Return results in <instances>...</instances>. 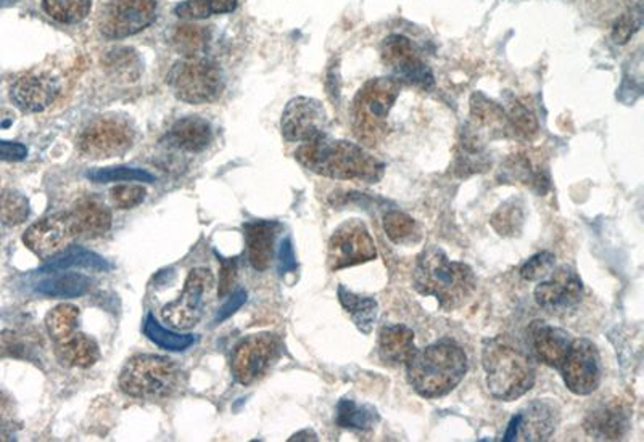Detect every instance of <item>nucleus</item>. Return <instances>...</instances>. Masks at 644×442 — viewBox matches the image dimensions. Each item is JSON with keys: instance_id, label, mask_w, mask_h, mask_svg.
<instances>
[{"instance_id": "1", "label": "nucleus", "mask_w": 644, "mask_h": 442, "mask_svg": "<svg viewBox=\"0 0 644 442\" xmlns=\"http://www.w3.org/2000/svg\"><path fill=\"white\" fill-rule=\"evenodd\" d=\"M295 158L306 170L336 181L377 184L386 174V164L370 155L363 145L333 140L327 134L303 142L295 151Z\"/></svg>"}, {"instance_id": "2", "label": "nucleus", "mask_w": 644, "mask_h": 442, "mask_svg": "<svg viewBox=\"0 0 644 442\" xmlns=\"http://www.w3.org/2000/svg\"><path fill=\"white\" fill-rule=\"evenodd\" d=\"M414 288L424 296L437 299L440 309L463 307L477 288V277L467 265L451 261L440 246H427L417 256L413 272Z\"/></svg>"}, {"instance_id": "3", "label": "nucleus", "mask_w": 644, "mask_h": 442, "mask_svg": "<svg viewBox=\"0 0 644 442\" xmlns=\"http://www.w3.org/2000/svg\"><path fill=\"white\" fill-rule=\"evenodd\" d=\"M404 366L408 383L421 397L440 400L460 386L467 375L469 360L460 344L440 340L414 351Z\"/></svg>"}, {"instance_id": "4", "label": "nucleus", "mask_w": 644, "mask_h": 442, "mask_svg": "<svg viewBox=\"0 0 644 442\" xmlns=\"http://www.w3.org/2000/svg\"><path fill=\"white\" fill-rule=\"evenodd\" d=\"M482 366L488 393L505 403L525 396L537 380L531 356L501 336L484 341Z\"/></svg>"}, {"instance_id": "5", "label": "nucleus", "mask_w": 644, "mask_h": 442, "mask_svg": "<svg viewBox=\"0 0 644 442\" xmlns=\"http://www.w3.org/2000/svg\"><path fill=\"white\" fill-rule=\"evenodd\" d=\"M403 84L394 77L367 81L353 100L352 126L364 147L376 148L389 137L390 111L400 97Z\"/></svg>"}, {"instance_id": "6", "label": "nucleus", "mask_w": 644, "mask_h": 442, "mask_svg": "<svg viewBox=\"0 0 644 442\" xmlns=\"http://www.w3.org/2000/svg\"><path fill=\"white\" fill-rule=\"evenodd\" d=\"M180 370L167 357L141 354L127 360L120 375V388L136 400H163L177 390Z\"/></svg>"}, {"instance_id": "7", "label": "nucleus", "mask_w": 644, "mask_h": 442, "mask_svg": "<svg viewBox=\"0 0 644 442\" xmlns=\"http://www.w3.org/2000/svg\"><path fill=\"white\" fill-rule=\"evenodd\" d=\"M168 86L182 102L205 105L221 96L224 81L219 66L205 57H184L171 66Z\"/></svg>"}, {"instance_id": "8", "label": "nucleus", "mask_w": 644, "mask_h": 442, "mask_svg": "<svg viewBox=\"0 0 644 442\" xmlns=\"http://www.w3.org/2000/svg\"><path fill=\"white\" fill-rule=\"evenodd\" d=\"M136 131L121 116H100L94 120L77 138V150L87 160H108L121 157L133 147Z\"/></svg>"}, {"instance_id": "9", "label": "nucleus", "mask_w": 644, "mask_h": 442, "mask_svg": "<svg viewBox=\"0 0 644 442\" xmlns=\"http://www.w3.org/2000/svg\"><path fill=\"white\" fill-rule=\"evenodd\" d=\"M215 290V275L210 269H192L185 279L180 298L163 307L161 316L168 326L178 330H191L201 322L210 305Z\"/></svg>"}, {"instance_id": "10", "label": "nucleus", "mask_w": 644, "mask_h": 442, "mask_svg": "<svg viewBox=\"0 0 644 442\" xmlns=\"http://www.w3.org/2000/svg\"><path fill=\"white\" fill-rule=\"evenodd\" d=\"M377 258V248L369 229L360 219H350L336 229L327 248V266L337 272L364 265Z\"/></svg>"}, {"instance_id": "11", "label": "nucleus", "mask_w": 644, "mask_h": 442, "mask_svg": "<svg viewBox=\"0 0 644 442\" xmlns=\"http://www.w3.org/2000/svg\"><path fill=\"white\" fill-rule=\"evenodd\" d=\"M281 356V340L272 333H256L238 344L231 370L238 383L248 386L263 377Z\"/></svg>"}, {"instance_id": "12", "label": "nucleus", "mask_w": 644, "mask_h": 442, "mask_svg": "<svg viewBox=\"0 0 644 442\" xmlns=\"http://www.w3.org/2000/svg\"><path fill=\"white\" fill-rule=\"evenodd\" d=\"M562 380L566 388L576 396H588L602 384V356L593 341L586 339L572 340L571 347L562 360Z\"/></svg>"}, {"instance_id": "13", "label": "nucleus", "mask_w": 644, "mask_h": 442, "mask_svg": "<svg viewBox=\"0 0 644 442\" xmlns=\"http://www.w3.org/2000/svg\"><path fill=\"white\" fill-rule=\"evenodd\" d=\"M155 19V0H111L100 16V33L108 39H124L147 29Z\"/></svg>"}, {"instance_id": "14", "label": "nucleus", "mask_w": 644, "mask_h": 442, "mask_svg": "<svg viewBox=\"0 0 644 442\" xmlns=\"http://www.w3.org/2000/svg\"><path fill=\"white\" fill-rule=\"evenodd\" d=\"M559 420H561V414L552 401H532L509 420L501 440L506 442L548 441L558 430Z\"/></svg>"}, {"instance_id": "15", "label": "nucleus", "mask_w": 644, "mask_h": 442, "mask_svg": "<svg viewBox=\"0 0 644 442\" xmlns=\"http://www.w3.org/2000/svg\"><path fill=\"white\" fill-rule=\"evenodd\" d=\"M384 65L393 71L394 79L408 86L427 90L434 86V74L429 66L420 59L413 42L404 36H390L380 49Z\"/></svg>"}, {"instance_id": "16", "label": "nucleus", "mask_w": 644, "mask_h": 442, "mask_svg": "<svg viewBox=\"0 0 644 442\" xmlns=\"http://www.w3.org/2000/svg\"><path fill=\"white\" fill-rule=\"evenodd\" d=\"M548 280H539L535 302L549 314H568L582 303L583 282L571 266L552 269Z\"/></svg>"}, {"instance_id": "17", "label": "nucleus", "mask_w": 644, "mask_h": 442, "mask_svg": "<svg viewBox=\"0 0 644 442\" xmlns=\"http://www.w3.org/2000/svg\"><path fill=\"white\" fill-rule=\"evenodd\" d=\"M327 113L324 105L309 97H296L285 105L281 131L287 142L313 140L327 134Z\"/></svg>"}, {"instance_id": "18", "label": "nucleus", "mask_w": 644, "mask_h": 442, "mask_svg": "<svg viewBox=\"0 0 644 442\" xmlns=\"http://www.w3.org/2000/svg\"><path fill=\"white\" fill-rule=\"evenodd\" d=\"M60 94V83L57 77L47 73L22 74L10 87V99L26 113H40L47 110Z\"/></svg>"}, {"instance_id": "19", "label": "nucleus", "mask_w": 644, "mask_h": 442, "mask_svg": "<svg viewBox=\"0 0 644 442\" xmlns=\"http://www.w3.org/2000/svg\"><path fill=\"white\" fill-rule=\"evenodd\" d=\"M527 343L539 363L551 369H559L571 347L572 339L571 333L566 330L537 319L527 327Z\"/></svg>"}, {"instance_id": "20", "label": "nucleus", "mask_w": 644, "mask_h": 442, "mask_svg": "<svg viewBox=\"0 0 644 442\" xmlns=\"http://www.w3.org/2000/svg\"><path fill=\"white\" fill-rule=\"evenodd\" d=\"M70 237L73 235L66 216H49L39 219L23 234V243L40 259H50L62 251Z\"/></svg>"}, {"instance_id": "21", "label": "nucleus", "mask_w": 644, "mask_h": 442, "mask_svg": "<svg viewBox=\"0 0 644 442\" xmlns=\"http://www.w3.org/2000/svg\"><path fill=\"white\" fill-rule=\"evenodd\" d=\"M66 219L73 237L86 240L104 237L113 225L110 208L96 198L77 201Z\"/></svg>"}, {"instance_id": "22", "label": "nucleus", "mask_w": 644, "mask_h": 442, "mask_svg": "<svg viewBox=\"0 0 644 442\" xmlns=\"http://www.w3.org/2000/svg\"><path fill=\"white\" fill-rule=\"evenodd\" d=\"M165 140L177 150L201 154L214 142V127L201 116L181 118L173 124Z\"/></svg>"}, {"instance_id": "23", "label": "nucleus", "mask_w": 644, "mask_h": 442, "mask_svg": "<svg viewBox=\"0 0 644 442\" xmlns=\"http://www.w3.org/2000/svg\"><path fill=\"white\" fill-rule=\"evenodd\" d=\"M629 428V415L619 406L595 408L583 420V430L596 441L622 440Z\"/></svg>"}, {"instance_id": "24", "label": "nucleus", "mask_w": 644, "mask_h": 442, "mask_svg": "<svg viewBox=\"0 0 644 442\" xmlns=\"http://www.w3.org/2000/svg\"><path fill=\"white\" fill-rule=\"evenodd\" d=\"M501 182L527 185L537 195H546L549 191V175L546 168L528 157V154H518L508 158L501 167Z\"/></svg>"}, {"instance_id": "25", "label": "nucleus", "mask_w": 644, "mask_h": 442, "mask_svg": "<svg viewBox=\"0 0 644 442\" xmlns=\"http://www.w3.org/2000/svg\"><path fill=\"white\" fill-rule=\"evenodd\" d=\"M279 225L276 222H251L245 225L247 235L248 261L252 268L258 272H265L275 255L276 234Z\"/></svg>"}, {"instance_id": "26", "label": "nucleus", "mask_w": 644, "mask_h": 442, "mask_svg": "<svg viewBox=\"0 0 644 442\" xmlns=\"http://www.w3.org/2000/svg\"><path fill=\"white\" fill-rule=\"evenodd\" d=\"M416 349L410 327L386 326L380 330L379 356L389 366H404Z\"/></svg>"}, {"instance_id": "27", "label": "nucleus", "mask_w": 644, "mask_h": 442, "mask_svg": "<svg viewBox=\"0 0 644 442\" xmlns=\"http://www.w3.org/2000/svg\"><path fill=\"white\" fill-rule=\"evenodd\" d=\"M490 167L491 160L485 151L484 142L477 134L465 127L454 157V174L458 177H469V175L488 171Z\"/></svg>"}, {"instance_id": "28", "label": "nucleus", "mask_w": 644, "mask_h": 442, "mask_svg": "<svg viewBox=\"0 0 644 442\" xmlns=\"http://www.w3.org/2000/svg\"><path fill=\"white\" fill-rule=\"evenodd\" d=\"M56 354L63 366L76 367V369H89L100 359L99 344L81 332L74 333L62 343H57Z\"/></svg>"}, {"instance_id": "29", "label": "nucleus", "mask_w": 644, "mask_h": 442, "mask_svg": "<svg viewBox=\"0 0 644 442\" xmlns=\"http://www.w3.org/2000/svg\"><path fill=\"white\" fill-rule=\"evenodd\" d=\"M340 305L345 309L347 314L352 317L353 323L363 335H370L376 326L377 317H379V303L374 298L367 296L355 295L345 286L340 285L337 290Z\"/></svg>"}, {"instance_id": "30", "label": "nucleus", "mask_w": 644, "mask_h": 442, "mask_svg": "<svg viewBox=\"0 0 644 442\" xmlns=\"http://www.w3.org/2000/svg\"><path fill=\"white\" fill-rule=\"evenodd\" d=\"M336 421L340 428L352 431H369L380 421L379 412L370 404H360L343 397L337 404Z\"/></svg>"}, {"instance_id": "31", "label": "nucleus", "mask_w": 644, "mask_h": 442, "mask_svg": "<svg viewBox=\"0 0 644 442\" xmlns=\"http://www.w3.org/2000/svg\"><path fill=\"white\" fill-rule=\"evenodd\" d=\"M72 268L107 272L110 271V262L104 259L102 256L96 255V253L74 246V248L63 249L59 255L50 258L49 262L40 269V272H60Z\"/></svg>"}, {"instance_id": "32", "label": "nucleus", "mask_w": 644, "mask_h": 442, "mask_svg": "<svg viewBox=\"0 0 644 442\" xmlns=\"http://www.w3.org/2000/svg\"><path fill=\"white\" fill-rule=\"evenodd\" d=\"M93 286V280L83 273H63L37 283L36 292L50 298L72 299L86 295Z\"/></svg>"}, {"instance_id": "33", "label": "nucleus", "mask_w": 644, "mask_h": 442, "mask_svg": "<svg viewBox=\"0 0 644 442\" xmlns=\"http://www.w3.org/2000/svg\"><path fill=\"white\" fill-rule=\"evenodd\" d=\"M47 332L53 343H62L80 332V309L73 305L53 307L46 317Z\"/></svg>"}, {"instance_id": "34", "label": "nucleus", "mask_w": 644, "mask_h": 442, "mask_svg": "<svg viewBox=\"0 0 644 442\" xmlns=\"http://www.w3.org/2000/svg\"><path fill=\"white\" fill-rule=\"evenodd\" d=\"M210 39V29L205 26L191 25V23L178 26L171 36L174 49L184 57L202 56V52L207 50Z\"/></svg>"}, {"instance_id": "35", "label": "nucleus", "mask_w": 644, "mask_h": 442, "mask_svg": "<svg viewBox=\"0 0 644 442\" xmlns=\"http://www.w3.org/2000/svg\"><path fill=\"white\" fill-rule=\"evenodd\" d=\"M42 9L56 22L74 25L89 15L93 0H42Z\"/></svg>"}, {"instance_id": "36", "label": "nucleus", "mask_w": 644, "mask_h": 442, "mask_svg": "<svg viewBox=\"0 0 644 442\" xmlns=\"http://www.w3.org/2000/svg\"><path fill=\"white\" fill-rule=\"evenodd\" d=\"M384 231L390 242L397 245H406V243H414L421 238L420 225L406 212L387 211L384 216Z\"/></svg>"}, {"instance_id": "37", "label": "nucleus", "mask_w": 644, "mask_h": 442, "mask_svg": "<svg viewBox=\"0 0 644 442\" xmlns=\"http://www.w3.org/2000/svg\"><path fill=\"white\" fill-rule=\"evenodd\" d=\"M144 332L151 343L157 344L161 349L174 351V353H181V351L189 349V347L195 343L194 336L180 335V333L173 332V330L161 326V323L155 319L154 314H150V316L147 317Z\"/></svg>"}, {"instance_id": "38", "label": "nucleus", "mask_w": 644, "mask_h": 442, "mask_svg": "<svg viewBox=\"0 0 644 442\" xmlns=\"http://www.w3.org/2000/svg\"><path fill=\"white\" fill-rule=\"evenodd\" d=\"M524 221V208L515 200L502 204L490 218L491 228L502 237H515L521 234Z\"/></svg>"}, {"instance_id": "39", "label": "nucleus", "mask_w": 644, "mask_h": 442, "mask_svg": "<svg viewBox=\"0 0 644 442\" xmlns=\"http://www.w3.org/2000/svg\"><path fill=\"white\" fill-rule=\"evenodd\" d=\"M28 198L16 191H5L0 194V222L7 228L23 224L29 218Z\"/></svg>"}, {"instance_id": "40", "label": "nucleus", "mask_w": 644, "mask_h": 442, "mask_svg": "<svg viewBox=\"0 0 644 442\" xmlns=\"http://www.w3.org/2000/svg\"><path fill=\"white\" fill-rule=\"evenodd\" d=\"M509 127H511L512 134H518L525 138H532L538 134V120L535 116L534 110L527 105L519 102L511 103L508 113Z\"/></svg>"}, {"instance_id": "41", "label": "nucleus", "mask_w": 644, "mask_h": 442, "mask_svg": "<svg viewBox=\"0 0 644 442\" xmlns=\"http://www.w3.org/2000/svg\"><path fill=\"white\" fill-rule=\"evenodd\" d=\"M89 181L99 182V184H110V182H155V175L143 170L134 168H104V170H93L87 172Z\"/></svg>"}, {"instance_id": "42", "label": "nucleus", "mask_w": 644, "mask_h": 442, "mask_svg": "<svg viewBox=\"0 0 644 442\" xmlns=\"http://www.w3.org/2000/svg\"><path fill=\"white\" fill-rule=\"evenodd\" d=\"M145 197H147V191L143 185L133 184V182H124L110 191L111 201L120 209L136 208L143 205Z\"/></svg>"}, {"instance_id": "43", "label": "nucleus", "mask_w": 644, "mask_h": 442, "mask_svg": "<svg viewBox=\"0 0 644 442\" xmlns=\"http://www.w3.org/2000/svg\"><path fill=\"white\" fill-rule=\"evenodd\" d=\"M555 265V255L549 251H542L527 259L519 272H521L522 279L527 280V282H538V280L546 279L551 273Z\"/></svg>"}, {"instance_id": "44", "label": "nucleus", "mask_w": 644, "mask_h": 442, "mask_svg": "<svg viewBox=\"0 0 644 442\" xmlns=\"http://www.w3.org/2000/svg\"><path fill=\"white\" fill-rule=\"evenodd\" d=\"M106 63L107 66H110L111 71L120 74V76H136L137 56L134 53V50H113V52L108 56Z\"/></svg>"}, {"instance_id": "45", "label": "nucleus", "mask_w": 644, "mask_h": 442, "mask_svg": "<svg viewBox=\"0 0 644 442\" xmlns=\"http://www.w3.org/2000/svg\"><path fill=\"white\" fill-rule=\"evenodd\" d=\"M174 15L181 20H207L210 19L211 13L210 0H185V2L178 3L174 9Z\"/></svg>"}, {"instance_id": "46", "label": "nucleus", "mask_w": 644, "mask_h": 442, "mask_svg": "<svg viewBox=\"0 0 644 442\" xmlns=\"http://www.w3.org/2000/svg\"><path fill=\"white\" fill-rule=\"evenodd\" d=\"M26 344L15 332L0 333V357H26Z\"/></svg>"}, {"instance_id": "47", "label": "nucleus", "mask_w": 644, "mask_h": 442, "mask_svg": "<svg viewBox=\"0 0 644 442\" xmlns=\"http://www.w3.org/2000/svg\"><path fill=\"white\" fill-rule=\"evenodd\" d=\"M247 298L248 295L245 290H235V292L229 296L228 302L219 307L218 314H216V323H222L224 320H228L229 317L234 316V314L247 303Z\"/></svg>"}, {"instance_id": "48", "label": "nucleus", "mask_w": 644, "mask_h": 442, "mask_svg": "<svg viewBox=\"0 0 644 442\" xmlns=\"http://www.w3.org/2000/svg\"><path fill=\"white\" fill-rule=\"evenodd\" d=\"M238 261L235 259H221V272H219V296H226L234 286L238 279Z\"/></svg>"}, {"instance_id": "49", "label": "nucleus", "mask_w": 644, "mask_h": 442, "mask_svg": "<svg viewBox=\"0 0 644 442\" xmlns=\"http://www.w3.org/2000/svg\"><path fill=\"white\" fill-rule=\"evenodd\" d=\"M296 268L299 265H296L295 249H293L292 240L287 237L279 246V269H281V273H292L296 271Z\"/></svg>"}, {"instance_id": "50", "label": "nucleus", "mask_w": 644, "mask_h": 442, "mask_svg": "<svg viewBox=\"0 0 644 442\" xmlns=\"http://www.w3.org/2000/svg\"><path fill=\"white\" fill-rule=\"evenodd\" d=\"M28 155V148L19 142L0 140V161H23Z\"/></svg>"}, {"instance_id": "51", "label": "nucleus", "mask_w": 644, "mask_h": 442, "mask_svg": "<svg viewBox=\"0 0 644 442\" xmlns=\"http://www.w3.org/2000/svg\"><path fill=\"white\" fill-rule=\"evenodd\" d=\"M239 0H210L211 13L214 15H226L235 12Z\"/></svg>"}, {"instance_id": "52", "label": "nucleus", "mask_w": 644, "mask_h": 442, "mask_svg": "<svg viewBox=\"0 0 644 442\" xmlns=\"http://www.w3.org/2000/svg\"><path fill=\"white\" fill-rule=\"evenodd\" d=\"M289 441H318V434L312 430H303L300 433L293 434Z\"/></svg>"}, {"instance_id": "53", "label": "nucleus", "mask_w": 644, "mask_h": 442, "mask_svg": "<svg viewBox=\"0 0 644 442\" xmlns=\"http://www.w3.org/2000/svg\"><path fill=\"white\" fill-rule=\"evenodd\" d=\"M7 440L5 437H3V434H0V441Z\"/></svg>"}]
</instances>
